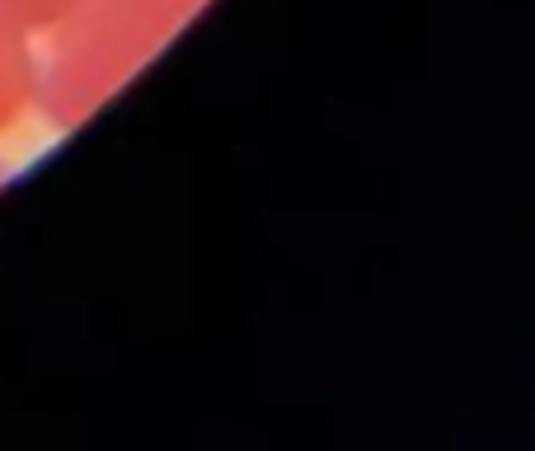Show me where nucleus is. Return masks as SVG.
Masks as SVG:
<instances>
[{
    "label": "nucleus",
    "instance_id": "nucleus-1",
    "mask_svg": "<svg viewBox=\"0 0 535 451\" xmlns=\"http://www.w3.org/2000/svg\"><path fill=\"white\" fill-rule=\"evenodd\" d=\"M212 0H80L43 38V123H90Z\"/></svg>",
    "mask_w": 535,
    "mask_h": 451
},
{
    "label": "nucleus",
    "instance_id": "nucleus-2",
    "mask_svg": "<svg viewBox=\"0 0 535 451\" xmlns=\"http://www.w3.org/2000/svg\"><path fill=\"white\" fill-rule=\"evenodd\" d=\"M43 123V38L0 15V146Z\"/></svg>",
    "mask_w": 535,
    "mask_h": 451
},
{
    "label": "nucleus",
    "instance_id": "nucleus-3",
    "mask_svg": "<svg viewBox=\"0 0 535 451\" xmlns=\"http://www.w3.org/2000/svg\"><path fill=\"white\" fill-rule=\"evenodd\" d=\"M80 10V0H0V15H10L15 24L33 29L38 38L57 29L62 19H71Z\"/></svg>",
    "mask_w": 535,
    "mask_h": 451
}]
</instances>
